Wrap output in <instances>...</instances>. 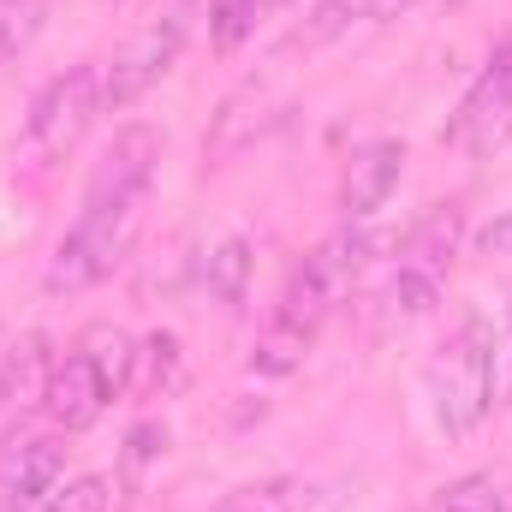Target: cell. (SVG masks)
<instances>
[{
	"label": "cell",
	"instance_id": "cell-1",
	"mask_svg": "<svg viewBox=\"0 0 512 512\" xmlns=\"http://www.w3.org/2000/svg\"><path fill=\"white\" fill-rule=\"evenodd\" d=\"M495 370H501V334L489 316H465L441 352L429 358V411L447 441H471L495 411Z\"/></svg>",
	"mask_w": 512,
	"mask_h": 512
},
{
	"label": "cell",
	"instance_id": "cell-2",
	"mask_svg": "<svg viewBox=\"0 0 512 512\" xmlns=\"http://www.w3.org/2000/svg\"><path fill=\"white\" fill-rule=\"evenodd\" d=\"M137 221H143V209H108V203H84L78 209V221L66 227V239L54 245L48 256V274H42V286L60 298H72V292H90V286H102L120 262H126L131 239H137Z\"/></svg>",
	"mask_w": 512,
	"mask_h": 512
},
{
	"label": "cell",
	"instance_id": "cell-3",
	"mask_svg": "<svg viewBox=\"0 0 512 512\" xmlns=\"http://www.w3.org/2000/svg\"><path fill=\"white\" fill-rule=\"evenodd\" d=\"M185 36H191V0H179V6L155 12L149 24H137L126 42L114 48L108 72H102V108H108V114L137 108V102H143V96H149V90L179 66Z\"/></svg>",
	"mask_w": 512,
	"mask_h": 512
},
{
	"label": "cell",
	"instance_id": "cell-4",
	"mask_svg": "<svg viewBox=\"0 0 512 512\" xmlns=\"http://www.w3.org/2000/svg\"><path fill=\"white\" fill-rule=\"evenodd\" d=\"M334 304H340V298H334V292L310 274V262H304V268L286 280L274 316H268L262 334H256V352H251L256 376H292V370L304 364V352L316 346V334H322V322H328Z\"/></svg>",
	"mask_w": 512,
	"mask_h": 512
},
{
	"label": "cell",
	"instance_id": "cell-5",
	"mask_svg": "<svg viewBox=\"0 0 512 512\" xmlns=\"http://www.w3.org/2000/svg\"><path fill=\"white\" fill-rule=\"evenodd\" d=\"M102 114H108L102 108V66H72V72L48 78L42 96L30 102V126H24L30 131V149L42 161H66Z\"/></svg>",
	"mask_w": 512,
	"mask_h": 512
},
{
	"label": "cell",
	"instance_id": "cell-6",
	"mask_svg": "<svg viewBox=\"0 0 512 512\" xmlns=\"http://www.w3.org/2000/svg\"><path fill=\"white\" fill-rule=\"evenodd\" d=\"M161 149L167 137L155 126H120L114 143L102 149V161L90 167V185H84V203H108V209H143L149 185H155V167H161Z\"/></svg>",
	"mask_w": 512,
	"mask_h": 512
},
{
	"label": "cell",
	"instance_id": "cell-7",
	"mask_svg": "<svg viewBox=\"0 0 512 512\" xmlns=\"http://www.w3.org/2000/svg\"><path fill=\"white\" fill-rule=\"evenodd\" d=\"M507 131H512V42H501L489 54V66L477 72V84L465 90L447 137L471 155H489L495 143H507Z\"/></svg>",
	"mask_w": 512,
	"mask_h": 512
},
{
	"label": "cell",
	"instance_id": "cell-8",
	"mask_svg": "<svg viewBox=\"0 0 512 512\" xmlns=\"http://www.w3.org/2000/svg\"><path fill=\"white\" fill-rule=\"evenodd\" d=\"M66 477V447L54 435H24L0 447V512H36Z\"/></svg>",
	"mask_w": 512,
	"mask_h": 512
},
{
	"label": "cell",
	"instance_id": "cell-9",
	"mask_svg": "<svg viewBox=\"0 0 512 512\" xmlns=\"http://www.w3.org/2000/svg\"><path fill=\"white\" fill-rule=\"evenodd\" d=\"M274 120H280L274 84H268V78H245V84L215 108V120H209V131H203V155H209V161H233V155L256 149Z\"/></svg>",
	"mask_w": 512,
	"mask_h": 512
},
{
	"label": "cell",
	"instance_id": "cell-10",
	"mask_svg": "<svg viewBox=\"0 0 512 512\" xmlns=\"http://www.w3.org/2000/svg\"><path fill=\"white\" fill-rule=\"evenodd\" d=\"M108 405H114V387L102 382V370L72 346V352L54 364V382H48V417H54L66 435H78V429L102 423Z\"/></svg>",
	"mask_w": 512,
	"mask_h": 512
},
{
	"label": "cell",
	"instance_id": "cell-11",
	"mask_svg": "<svg viewBox=\"0 0 512 512\" xmlns=\"http://www.w3.org/2000/svg\"><path fill=\"white\" fill-rule=\"evenodd\" d=\"M399 173H405V143L376 137V143L352 149V161H346V179H340V209H346V221H364V215H376L387 197H393Z\"/></svg>",
	"mask_w": 512,
	"mask_h": 512
},
{
	"label": "cell",
	"instance_id": "cell-12",
	"mask_svg": "<svg viewBox=\"0 0 512 512\" xmlns=\"http://www.w3.org/2000/svg\"><path fill=\"white\" fill-rule=\"evenodd\" d=\"M54 352H48V334H18V346L0 352V411H36L48 405V382H54Z\"/></svg>",
	"mask_w": 512,
	"mask_h": 512
},
{
	"label": "cell",
	"instance_id": "cell-13",
	"mask_svg": "<svg viewBox=\"0 0 512 512\" xmlns=\"http://www.w3.org/2000/svg\"><path fill=\"white\" fill-rule=\"evenodd\" d=\"M78 352L102 370V382L114 387V399H120L131 387V376H137V340H131L126 328H114V322L84 328V334H78Z\"/></svg>",
	"mask_w": 512,
	"mask_h": 512
},
{
	"label": "cell",
	"instance_id": "cell-14",
	"mask_svg": "<svg viewBox=\"0 0 512 512\" xmlns=\"http://www.w3.org/2000/svg\"><path fill=\"white\" fill-rule=\"evenodd\" d=\"M310 507H316V489L304 477H262V483L233 489L215 512H310Z\"/></svg>",
	"mask_w": 512,
	"mask_h": 512
},
{
	"label": "cell",
	"instance_id": "cell-15",
	"mask_svg": "<svg viewBox=\"0 0 512 512\" xmlns=\"http://www.w3.org/2000/svg\"><path fill=\"white\" fill-rule=\"evenodd\" d=\"M203 280L221 304H245V286H251V245L245 239H221L209 262H203Z\"/></svg>",
	"mask_w": 512,
	"mask_h": 512
},
{
	"label": "cell",
	"instance_id": "cell-16",
	"mask_svg": "<svg viewBox=\"0 0 512 512\" xmlns=\"http://www.w3.org/2000/svg\"><path fill=\"white\" fill-rule=\"evenodd\" d=\"M48 24V0H0V66H12Z\"/></svg>",
	"mask_w": 512,
	"mask_h": 512
},
{
	"label": "cell",
	"instance_id": "cell-17",
	"mask_svg": "<svg viewBox=\"0 0 512 512\" xmlns=\"http://www.w3.org/2000/svg\"><path fill=\"white\" fill-rule=\"evenodd\" d=\"M429 512H512V495L495 483V477H459L435 495Z\"/></svg>",
	"mask_w": 512,
	"mask_h": 512
},
{
	"label": "cell",
	"instance_id": "cell-18",
	"mask_svg": "<svg viewBox=\"0 0 512 512\" xmlns=\"http://www.w3.org/2000/svg\"><path fill=\"white\" fill-rule=\"evenodd\" d=\"M280 6H292V0H221V12H215V42H221V48H239L256 24L274 18Z\"/></svg>",
	"mask_w": 512,
	"mask_h": 512
},
{
	"label": "cell",
	"instance_id": "cell-19",
	"mask_svg": "<svg viewBox=\"0 0 512 512\" xmlns=\"http://www.w3.org/2000/svg\"><path fill=\"white\" fill-rule=\"evenodd\" d=\"M36 512H108V477H72L66 489H54Z\"/></svg>",
	"mask_w": 512,
	"mask_h": 512
},
{
	"label": "cell",
	"instance_id": "cell-20",
	"mask_svg": "<svg viewBox=\"0 0 512 512\" xmlns=\"http://www.w3.org/2000/svg\"><path fill=\"white\" fill-rule=\"evenodd\" d=\"M352 24H364V18H358V0H316L304 36H310V42H334V36L352 30Z\"/></svg>",
	"mask_w": 512,
	"mask_h": 512
},
{
	"label": "cell",
	"instance_id": "cell-21",
	"mask_svg": "<svg viewBox=\"0 0 512 512\" xmlns=\"http://www.w3.org/2000/svg\"><path fill=\"white\" fill-rule=\"evenodd\" d=\"M405 12H417V0H358V18L364 24H393Z\"/></svg>",
	"mask_w": 512,
	"mask_h": 512
},
{
	"label": "cell",
	"instance_id": "cell-22",
	"mask_svg": "<svg viewBox=\"0 0 512 512\" xmlns=\"http://www.w3.org/2000/svg\"><path fill=\"white\" fill-rule=\"evenodd\" d=\"M477 245H483L489 256H507V251H512V215H501V221H489V227L477 233Z\"/></svg>",
	"mask_w": 512,
	"mask_h": 512
},
{
	"label": "cell",
	"instance_id": "cell-23",
	"mask_svg": "<svg viewBox=\"0 0 512 512\" xmlns=\"http://www.w3.org/2000/svg\"><path fill=\"white\" fill-rule=\"evenodd\" d=\"M507 352H512V346H507ZM507 393H512V376H507Z\"/></svg>",
	"mask_w": 512,
	"mask_h": 512
},
{
	"label": "cell",
	"instance_id": "cell-24",
	"mask_svg": "<svg viewBox=\"0 0 512 512\" xmlns=\"http://www.w3.org/2000/svg\"><path fill=\"white\" fill-rule=\"evenodd\" d=\"M0 72H6V66H0Z\"/></svg>",
	"mask_w": 512,
	"mask_h": 512
}]
</instances>
